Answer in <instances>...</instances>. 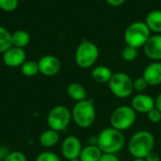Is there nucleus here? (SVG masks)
<instances>
[{
    "label": "nucleus",
    "instance_id": "1",
    "mask_svg": "<svg viewBox=\"0 0 161 161\" xmlns=\"http://www.w3.org/2000/svg\"><path fill=\"white\" fill-rule=\"evenodd\" d=\"M156 144L155 136L147 130L136 132L128 142V152L134 158H145L154 151Z\"/></svg>",
    "mask_w": 161,
    "mask_h": 161
},
{
    "label": "nucleus",
    "instance_id": "2",
    "mask_svg": "<svg viewBox=\"0 0 161 161\" xmlns=\"http://www.w3.org/2000/svg\"><path fill=\"white\" fill-rule=\"evenodd\" d=\"M125 143L124 133L111 126L104 128L97 136V146L103 154L116 155L124 148Z\"/></svg>",
    "mask_w": 161,
    "mask_h": 161
},
{
    "label": "nucleus",
    "instance_id": "3",
    "mask_svg": "<svg viewBox=\"0 0 161 161\" xmlns=\"http://www.w3.org/2000/svg\"><path fill=\"white\" fill-rule=\"evenodd\" d=\"M71 112L75 124L81 128H88L95 122L96 110L92 99L76 102Z\"/></svg>",
    "mask_w": 161,
    "mask_h": 161
},
{
    "label": "nucleus",
    "instance_id": "4",
    "mask_svg": "<svg viewBox=\"0 0 161 161\" xmlns=\"http://www.w3.org/2000/svg\"><path fill=\"white\" fill-rule=\"evenodd\" d=\"M151 37V31L145 22L137 21L130 24L125 31V41L129 46L135 48L143 47Z\"/></svg>",
    "mask_w": 161,
    "mask_h": 161
},
{
    "label": "nucleus",
    "instance_id": "5",
    "mask_svg": "<svg viewBox=\"0 0 161 161\" xmlns=\"http://www.w3.org/2000/svg\"><path fill=\"white\" fill-rule=\"evenodd\" d=\"M99 57L97 45L90 41L83 40L77 46L75 54V60L78 67L88 69L92 67Z\"/></svg>",
    "mask_w": 161,
    "mask_h": 161
},
{
    "label": "nucleus",
    "instance_id": "6",
    "mask_svg": "<svg viewBox=\"0 0 161 161\" xmlns=\"http://www.w3.org/2000/svg\"><path fill=\"white\" fill-rule=\"evenodd\" d=\"M136 119L137 112L132 108V107L123 105L116 108L112 111L109 118V122L111 127L123 132L133 126L136 122Z\"/></svg>",
    "mask_w": 161,
    "mask_h": 161
},
{
    "label": "nucleus",
    "instance_id": "7",
    "mask_svg": "<svg viewBox=\"0 0 161 161\" xmlns=\"http://www.w3.org/2000/svg\"><path fill=\"white\" fill-rule=\"evenodd\" d=\"M108 88L114 96L121 99L129 97L134 92L132 78L127 74L121 72L113 74L108 82Z\"/></svg>",
    "mask_w": 161,
    "mask_h": 161
},
{
    "label": "nucleus",
    "instance_id": "8",
    "mask_svg": "<svg viewBox=\"0 0 161 161\" xmlns=\"http://www.w3.org/2000/svg\"><path fill=\"white\" fill-rule=\"evenodd\" d=\"M72 112L62 105L54 107L47 115V125L50 129L60 132L65 131L71 122Z\"/></svg>",
    "mask_w": 161,
    "mask_h": 161
},
{
    "label": "nucleus",
    "instance_id": "9",
    "mask_svg": "<svg viewBox=\"0 0 161 161\" xmlns=\"http://www.w3.org/2000/svg\"><path fill=\"white\" fill-rule=\"evenodd\" d=\"M82 149L81 142L75 136L66 137L61 143V154L67 160L79 158Z\"/></svg>",
    "mask_w": 161,
    "mask_h": 161
},
{
    "label": "nucleus",
    "instance_id": "10",
    "mask_svg": "<svg viewBox=\"0 0 161 161\" xmlns=\"http://www.w3.org/2000/svg\"><path fill=\"white\" fill-rule=\"evenodd\" d=\"M3 62L5 65L10 68L21 67L26 60V54L23 48L11 46L5 53H3Z\"/></svg>",
    "mask_w": 161,
    "mask_h": 161
},
{
    "label": "nucleus",
    "instance_id": "11",
    "mask_svg": "<svg viewBox=\"0 0 161 161\" xmlns=\"http://www.w3.org/2000/svg\"><path fill=\"white\" fill-rule=\"evenodd\" d=\"M38 65L40 73L45 76H54L60 70V61L53 55L42 56L39 59Z\"/></svg>",
    "mask_w": 161,
    "mask_h": 161
},
{
    "label": "nucleus",
    "instance_id": "12",
    "mask_svg": "<svg viewBox=\"0 0 161 161\" xmlns=\"http://www.w3.org/2000/svg\"><path fill=\"white\" fill-rule=\"evenodd\" d=\"M143 52L148 58L154 61H160L161 34H156L149 38V40L143 45Z\"/></svg>",
    "mask_w": 161,
    "mask_h": 161
},
{
    "label": "nucleus",
    "instance_id": "13",
    "mask_svg": "<svg viewBox=\"0 0 161 161\" xmlns=\"http://www.w3.org/2000/svg\"><path fill=\"white\" fill-rule=\"evenodd\" d=\"M132 108L139 113H148L155 108V99L148 94L139 93L131 101Z\"/></svg>",
    "mask_w": 161,
    "mask_h": 161
},
{
    "label": "nucleus",
    "instance_id": "14",
    "mask_svg": "<svg viewBox=\"0 0 161 161\" xmlns=\"http://www.w3.org/2000/svg\"><path fill=\"white\" fill-rule=\"evenodd\" d=\"M142 77L149 86L161 85V62L154 61L146 66L143 71Z\"/></svg>",
    "mask_w": 161,
    "mask_h": 161
},
{
    "label": "nucleus",
    "instance_id": "15",
    "mask_svg": "<svg viewBox=\"0 0 161 161\" xmlns=\"http://www.w3.org/2000/svg\"><path fill=\"white\" fill-rule=\"evenodd\" d=\"M112 75H113L112 71L105 65L96 66L92 71V78L95 82L101 83V84L108 83Z\"/></svg>",
    "mask_w": 161,
    "mask_h": 161
},
{
    "label": "nucleus",
    "instance_id": "16",
    "mask_svg": "<svg viewBox=\"0 0 161 161\" xmlns=\"http://www.w3.org/2000/svg\"><path fill=\"white\" fill-rule=\"evenodd\" d=\"M145 24L151 32L161 34V10L155 9L150 11L145 18Z\"/></svg>",
    "mask_w": 161,
    "mask_h": 161
},
{
    "label": "nucleus",
    "instance_id": "17",
    "mask_svg": "<svg viewBox=\"0 0 161 161\" xmlns=\"http://www.w3.org/2000/svg\"><path fill=\"white\" fill-rule=\"evenodd\" d=\"M66 92H67L68 96L75 102H79V101H83L87 99L86 89L79 83L73 82L69 84L66 89Z\"/></svg>",
    "mask_w": 161,
    "mask_h": 161
},
{
    "label": "nucleus",
    "instance_id": "18",
    "mask_svg": "<svg viewBox=\"0 0 161 161\" xmlns=\"http://www.w3.org/2000/svg\"><path fill=\"white\" fill-rule=\"evenodd\" d=\"M59 141V132L53 129H47L43 131L39 139V142L42 147L51 148L54 147Z\"/></svg>",
    "mask_w": 161,
    "mask_h": 161
},
{
    "label": "nucleus",
    "instance_id": "19",
    "mask_svg": "<svg viewBox=\"0 0 161 161\" xmlns=\"http://www.w3.org/2000/svg\"><path fill=\"white\" fill-rule=\"evenodd\" d=\"M102 152L97 145H88L84 147L79 156L81 161H99L102 157Z\"/></svg>",
    "mask_w": 161,
    "mask_h": 161
},
{
    "label": "nucleus",
    "instance_id": "20",
    "mask_svg": "<svg viewBox=\"0 0 161 161\" xmlns=\"http://www.w3.org/2000/svg\"><path fill=\"white\" fill-rule=\"evenodd\" d=\"M11 39H12V46L24 49L25 46H27V44L30 42V35L25 30L18 29L13 33H11Z\"/></svg>",
    "mask_w": 161,
    "mask_h": 161
},
{
    "label": "nucleus",
    "instance_id": "21",
    "mask_svg": "<svg viewBox=\"0 0 161 161\" xmlns=\"http://www.w3.org/2000/svg\"><path fill=\"white\" fill-rule=\"evenodd\" d=\"M12 46L11 33L4 26L0 25V53H5Z\"/></svg>",
    "mask_w": 161,
    "mask_h": 161
},
{
    "label": "nucleus",
    "instance_id": "22",
    "mask_svg": "<svg viewBox=\"0 0 161 161\" xmlns=\"http://www.w3.org/2000/svg\"><path fill=\"white\" fill-rule=\"evenodd\" d=\"M21 73L27 77H33L40 73L38 62L35 60H25L21 66Z\"/></svg>",
    "mask_w": 161,
    "mask_h": 161
},
{
    "label": "nucleus",
    "instance_id": "23",
    "mask_svg": "<svg viewBox=\"0 0 161 161\" xmlns=\"http://www.w3.org/2000/svg\"><path fill=\"white\" fill-rule=\"evenodd\" d=\"M138 55H139V52H138V48H135L133 46H129V45H126L123 52H122V57L123 58L127 61V62H132L134 61L137 58H138Z\"/></svg>",
    "mask_w": 161,
    "mask_h": 161
},
{
    "label": "nucleus",
    "instance_id": "24",
    "mask_svg": "<svg viewBox=\"0 0 161 161\" xmlns=\"http://www.w3.org/2000/svg\"><path fill=\"white\" fill-rule=\"evenodd\" d=\"M19 4V0H0V9L5 12L14 11Z\"/></svg>",
    "mask_w": 161,
    "mask_h": 161
},
{
    "label": "nucleus",
    "instance_id": "25",
    "mask_svg": "<svg viewBox=\"0 0 161 161\" xmlns=\"http://www.w3.org/2000/svg\"><path fill=\"white\" fill-rule=\"evenodd\" d=\"M35 161H61V159L56 153L50 151H44L37 156Z\"/></svg>",
    "mask_w": 161,
    "mask_h": 161
},
{
    "label": "nucleus",
    "instance_id": "26",
    "mask_svg": "<svg viewBox=\"0 0 161 161\" xmlns=\"http://www.w3.org/2000/svg\"><path fill=\"white\" fill-rule=\"evenodd\" d=\"M148 86L149 85L147 84V82L145 81V79L142 76L138 77L135 80H133V89H134V91H136L139 93H142L144 91H146Z\"/></svg>",
    "mask_w": 161,
    "mask_h": 161
},
{
    "label": "nucleus",
    "instance_id": "27",
    "mask_svg": "<svg viewBox=\"0 0 161 161\" xmlns=\"http://www.w3.org/2000/svg\"><path fill=\"white\" fill-rule=\"evenodd\" d=\"M3 161H27L26 157L25 156L24 153L20 151H14L11 153H8L7 157L4 158Z\"/></svg>",
    "mask_w": 161,
    "mask_h": 161
},
{
    "label": "nucleus",
    "instance_id": "28",
    "mask_svg": "<svg viewBox=\"0 0 161 161\" xmlns=\"http://www.w3.org/2000/svg\"><path fill=\"white\" fill-rule=\"evenodd\" d=\"M148 119L151 123L153 124H158L161 121V112H159L157 108H153L152 110H150L148 113Z\"/></svg>",
    "mask_w": 161,
    "mask_h": 161
},
{
    "label": "nucleus",
    "instance_id": "29",
    "mask_svg": "<svg viewBox=\"0 0 161 161\" xmlns=\"http://www.w3.org/2000/svg\"><path fill=\"white\" fill-rule=\"evenodd\" d=\"M99 161H120V159L114 154H102V157Z\"/></svg>",
    "mask_w": 161,
    "mask_h": 161
},
{
    "label": "nucleus",
    "instance_id": "30",
    "mask_svg": "<svg viewBox=\"0 0 161 161\" xmlns=\"http://www.w3.org/2000/svg\"><path fill=\"white\" fill-rule=\"evenodd\" d=\"M144 159H145V161H160V157L157 152L153 151Z\"/></svg>",
    "mask_w": 161,
    "mask_h": 161
},
{
    "label": "nucleus",
    "instance_id": "31",
    "mask_svg": "<svg viewBox=\"0 0 161 161\" xmlns=\"http://www.w3.org/2000/svg\"><path fill=\"white\" fill-rule=\"evenodd\" d=\"M125 1L126 0H106V2L111 7H120L123 4H125Z\"/></svg>",
    "mask_w": 161,
    "mask_h": 161
},
{
    "label": "nucleus",
    "instance_id": "32",
    "mask_svg": "<svg viewBox=\"0 0 161 161\" xmlns=\"http://www.w3.org/2000/svg\"><path fill=\"white\" fill-rule=\"evenodd\" d=\"M155 108H157L159 112H161V93L158 94L155 99Z\"/></svg>",
    "mask_w": 161,
    "mask_h": 161
},
{
    "label": "nucleus",
    "instance_id": "33",
    "mask_svg": "<svg viewBox=\"0 0 161 161\" xmlns=\"http://www.w3.org/2000/svg\"><path fill=\"white\" fill-rule=\"evenodd\" d=\"M90 145H97V136H92L89 139Z\"/></svg>",
    "mask_w": 161,
    "mask_h": 161
},
{
    "label": "nucleus",
    "instance_id": "34",
    "mask_svg": "<svg viewBox=\"0 0 161 161\" xmlns=\"http://www.w3.org/2000/svg\"><path fill=\"white\" fill-rule=\"evenodd\" d=\"M132 161H145L144 158H134Z\"/></svg>",
    "mask_w": 161,
    "mask_h": 161
},
{
    "label": "nucleus",
    "instance_id": "35",
    "mask_svg": "<svg viewBox=\"0 0 161 161\" xmlns=\"http://www.w3.org/2000/svg\"><path fill=\"white\" fill-rule=\"evenodd\" d=\"M68 161H81L79 158H75V159H71V160H68Z\"/></svg>",
    "mask_w": 161,
    "mask_h": 161
},
{
    "label": "nucleus",
    "instance_id": "36",
    "mask_svg": "<svg viewBox=\"0 0 161 161\" xmlns=\"http://www.w3.org/2000/svg\"><path fill=\"white\" fill-rule=\"evenodd\" d=\"M160 3H161V0H160Z\"/></svg>",
    "mask_w": 161,
    "mask_h": 161
},
{
    "label": "nucleus",
    "instance_id": "37",
    "mask_svg": "<svg viewBox=\"0 0 161 161\" xmlns=\"http://www.w3.org/2000/svg\"><path fill=\"white\" fill-rule=\"evenodd\" d=\"M0 161H1V160H0Z\"/></svg>",
    "mask_w": 161,
    "mask_h": 161
}]
</instances>
